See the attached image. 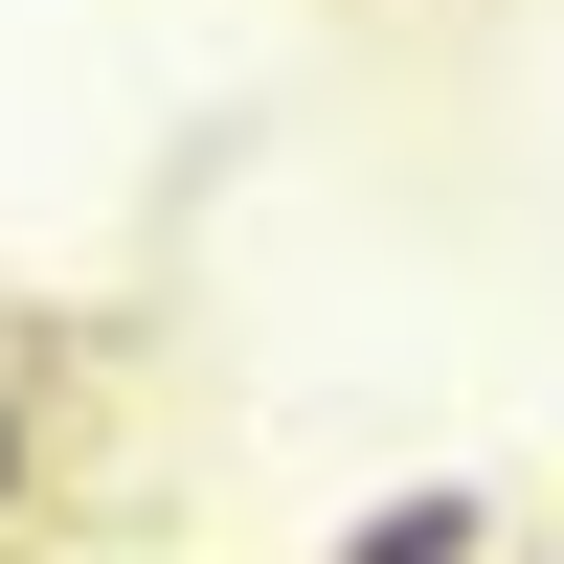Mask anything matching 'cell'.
Here are the masks:
<instances>
[{"instance_id": "cell-1", "label": "cell", "mask_w": 564, "mask_h": 564, "mask_svg": "<svg viewBox=\"0 0 564 564\" xmlns=\"http://www.w3.org/2000/svg\"><path fill=\"white\" fill-rule=\"evenodd\" d=\"M497 542H520V520H497V475H406V497H361L316 564H497Z\"/></svg>"}, {"instance_id": "cell-3", "label": "cell", "mask_w": 564, "mask_h": 564, "mask_svg": "<svg viewBox=\"0 0 564 564\" xmlns=\"http://www.w3.org/2000/svg\"><path fill=\"white\" fill-rule=\"evenodd\" d=\"M497 564H564V542H497Z\"/></svg>"}, {"instance_id": "cell-2", "label": "cell", "mask_w": 564, "mask_h": 564, "mask_svg": "<svg viewBox=\"0 0 564 564\" xmlns=\"http://www.w3.org/2000/svg\"><path fill=\"white\" fill-rule=\"evenodd\" d=\"M23 497H45V384L0 361V520H23Z\"/></svg>"}]
</instances>
